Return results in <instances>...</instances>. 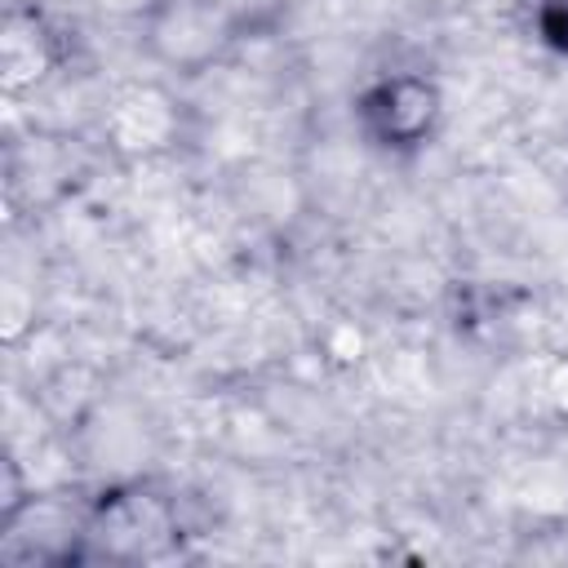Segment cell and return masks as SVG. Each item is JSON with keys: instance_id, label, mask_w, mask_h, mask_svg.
Instances as JSON below:
<instances>
[{"instance_id": "5b68a950", "label": "cell", "mask_w": 568, "mask_h": 568, "mask_svg": "<svg viewBox=\"0 0 568 568\" xmlns=\"http://www.w3.org/2000/svg\"><path fill=\"white\" fill-rule=\"evenodd\" d=\"M67 67L62 31L31 4H9L0 18V89L27 98Z\"/></svg>"}, {"instance_id": "8992f818", "label": "cell", "mask_w": 568, "mask_h": 568, "mask_svg": "<svg viewBox=\"0 0 568 568\" xmlns=\"http://www.w3.org/2000/svg\"><path fill=\"white\" fill-rule=\"evenodd\" d=\"M537 40L550 53L568 58V0H541L537 4Z\"/></svg>"}, {"instance_id": "6da1fadb", "label": "cell", "mask_w": 568, "mask_h": 568, "mask_svg": "<svg viewBox=\"0 0 568 568\" xmlns=\"http://www.w3.org/2000/svg\"><path fill=\"white\" fill-rule=\"evenodd\" d=\"M182 546L178 501L155 484H115L84 510V564H151Z\"/></svg>"}, {"instance_id": "7a4b0ae2", "label": "cell", "mask_w": 568, "mask_h": 568, "mask_svg": "<svg viewBox=\"0 0 568 568\" xmlns=\"http://www.w3.org/2000/svg\"><path fill=\"white\" fill-rule=\"evenodd\" d=\"M244 36L248 31L226 0H151L142 9L146 58L178 75L213 71Z\"/></svg>"}, {"instance_id": "277c9868", "label": "cell", "mask_w": 568, "mask_h": 568, "mask_svg": "<svg viewBox=\"0 0 568 568\" xmlns=\"http://www.w3.org/2000/svg\"><path fill=\"white\" fill-rule=\"evenodd\" d=\"M102 142L120 160H151L182 142V102L164 84H129L102 111Z\"/></svg>"}, {"instance_id": "52a82bcc", "label": "cell", "mask_w": 568, "mask_h": 568, "mask_svg": "<svg viewBox=\"0 0 568 568\" xmlns=\"http://www.w3.org/2000/svg\"><path fill=\"white\" fill-rule=\"evenodd\" d=\"M31 493H36V488L27 484L22 466H18L13 457H4V462H0V524H4V519H13V515L31 501Z\"/></svg>"}, {"instance_id": "ba28073f", "label": "cell", "mask_w": 568, "mask_h": 568, "mask_svg": "<svg viewBox=\"0 0 568 568\" xmlns=\"http://www.w3.org/2000/svg\"><path fill=\"white\" fill-rule=\"evenodd\" d=\"M226 4H231V13L244 22V31L253 36V31H262V27L280 13V4H284V0H226Z\"/></svg>"}, {"instance_id": "3957f363", "label": "cell", "mask_w": 568, "mask_h": 568, "mask_svg": "<svg viewBox=\"0 0 568 568\" xmlns=\"http://www.w3.org/2000/svg\"><path fill=\"white\" fill-rule=\"evenodd\" d=\"M444 115V93L426 71H386L355 98L359 133L386 155L422 151Z\"/></svg>"}]
</instances>
